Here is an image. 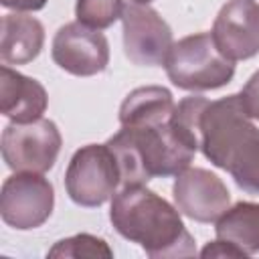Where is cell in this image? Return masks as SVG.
I'll return each mask as SVG.
<instances>
[{"instance_id":"1","label":"cell","mask_w":259,"mask_h":259,"mask_svg":"<svg viewBox=\"0 0 259 259\" xmlns=\"http://www.w3.org/2000/svg\"><path fill=\"white\" fill-rule=\"evenodd\" d=\"M182 212L144 184L123 186L111 196L109 221L127 241L138 243L152 259L190 257L196 253Z\"/></svg>"},{"instance_id":"2","label":"cell","mask_w":259,"mask_h":259,"mask_svg":"<svg viewBox=\"0 0 259 259\" xmlns=\"http://www.w3.org/2000/svg\"><path fill=\"white\" fill-rule=\"evenodd\" d=\"M200 150L247 194H259V130L239 93L208 101L200 115Z\"/></svg>"},{"instance_id":"3","label":"cell","mask_w":259,"mask_h":259,"mask_svg":"<svg viewBox=\"0 0 259 259\" xmlns=\"http://www.w3.org/2000/svg\"><path fill=\"white\" fill-rule=\"evenodd\" d=\"M121 176V184H146L152 178L178 176L196 154L168 123L154 127H125L107 142Z\"/></svg>"},{"instance_id":"4","label":"cell","mask_w":259,"mask_h":259,"mask_svg":"<svg viewBox=\"0 0 259 259\" xmlns=\"http://www.w3.org/2000/svg\"><path fill=\"white\" fill-rule=\"evenodd\" d=\"M164 67L172 85L194 93L225 87L235 75V61L217 49L210 32H196L174 42Z\"/></svg>"},{"instance_id":"5","label":"cell","mask_w":259,"mask_h":259,"mask_svg":"<svg viewBox=\"0 0 259 259\" xmlns=\"http://www.w3.org/2000/svg\"><path fill=\"white\" fill-rule=\"evenodd\" d=\"M121 184L117 160L107 144H87L79 148L65 170V190L69 198L85 208L105 204Z\"/></svg>"},{"instance_id":"6","label":"cell","mask_w":259,"mask_h":259,"mask_svg":"<svg viewBox=\"0 0 259 259\" xmlns=\"http://www.w3.org/2000/svg\"><path fill=\"white\" fill-rule=\"evenodd\" d=\"M61 132L51 119L8 123L2 132V158L14 172H49L61 152Z\"/></svg>"},{"instance_id":"7","label":"cell","mask_w":259,"mask_h":259,"mask_svg":"<svg viewBox=\"0 0 259 259\" xmlns=\"http://www.w3.org/2000/svg\"><path fill=\"white\" fill-rule=\"evenodd\" d=\"M55 208V188L38 172H16L0 190V217L16 231L42 227Z\"/></svg>"},{"instance_id":"8","label":"cell","mask_w":259,"mask_h":259,"mask_svg":"<svg viewBox=\"0 0 259 259\" xmlns=\"http://www.w3.org/2000/svg\"><path fill=\"white\" fill-rule=\"evenodd\" d=\"M121 22L123 53L134 65L160 67L166 63L174 45L172 28L150 4H125Z\"/></svg>"},{"instance_id":"9","label":"cell","mask_w":259,"mask_h":259,"mask_svg":"<svg viewBox=\"0 0 259 259\" xmlns=\"http://www.w3.org/2000/svg\"><path fill=\"white\" fill-rule=\"evenodd\" d=\"M51 57L57 67L75 77H93L107 69L109 42L95 28L81 22H67L53 36Z\"/></svg>"},{"instance_id":"10","label":"cell","mask_w":259,"mask_h":259,"mask_svg":"<svg viewBox=\"0 0 259 259\" xmlns=\"http://www.w3.org/2000/svg\"><path fill=\"white\" fill-rule=\"evenodd\" d=\"M172 194L176 208L196 223H214L231 204L227 184L206 168L182 170L172 184Z\"/></svg>"},{"instance_id":"11","label":"cell","mask_w":259,"mask_h":259,"mask_svg":"<svg viewBox=\"0 0 259 259\" xmlns=\"http://www.w3.org/2000/svg\"><path fill=\"white\" fill-rule=\"evenodd\" d=\"M210 34L227 59H253L259 55V4L253 0H229L219 10Z\"/></svg>"},{"instance_id":"12","label":"cell","mask_w":259,"mask_h":259,"mask_svg":"<svg viewBox=\"0 0 259 259\" xmlns=\"http://www.w3.org/2000/svg\"><path fill=\"white\" fill-rule=\"evenodd\" d=\"M49 105V95L45 87L16 69L2 65L0 69V111L4 117L26 123L40 119Z\"/></svg>"},{"instance_id":"13","label":"cell","mask_w":259,"mask_h":259,"mask_svg":"<svg viewBox=\"0 0 259 259\" xmlns=\"http://www.w3.org/2000/svg\"><path fill=\"white\" fill-rule=\"evenodd\" d=\"M0 59L4 65L34 61L45 45V26L28 14H6L0 24Z\"/></svg>"},{"instance_id":"14","label":"cell","mask_w":259,"mask_h":259,"mask_svg":"<svg viewBox=\"0 0 259 259\" xmlns=\"http://www.w3.org/2000/svg\"><path fill=\"white\" fill-rule=\"evenodd\" d=\"M174 97L162 85H146L127 93L119 105V123L125 127H154L168 123L174 113Z\"/></svg>"},{"instance_id":"15","label":"cell","mask_w":259,"mask_h":259,"mask_svg":"<svg viewBox=\"0 0 259 259\" xmlns=\"http://www.w3.org/2000/svg\"><path fill=\"white\" fill-rule=\"evenodd\" d=\"M217 239L233 243L245 257L259 253V202L241 200L229 206L214 227Z\"/></svg>"},{"instance_id":"16","label":"cell","mask_w":259,"mask_h":259,"mask_svg":"<svg viewBox=\"0 0 259 259\" xmlns=\"http://www.w3.org/2000/svg\"><path fill=\"white\" fill-rule=\"evenodd\" d=\"M49 257H53V259H57V257H73V259H79V257L99 259V257H103V259H111L113 251L105 239L89 235V233H79V235L57 241L49 249Z\"/></svg>"},{"instance_id":"17","label":"cell","mask_w":259,"mask_h":259,"mask_svg":"<svg viewBox=\"0 0 259 259\" xmlns=\"http://www.w3.org/2000/svg\"><path fill=\"white\" fill-rule=\"evenodd\" d=\"M123 8V0H77L75 16L77 22L95 30H103L121 18Z\"/></svg>"},{"instance_id":"18","label":"cell","mask_w":259,"mask_h":259,"mask_svg":"<svg viewBox=\"0 0 259 259\" xmlns=\"http://www.w3.org/2000/svg\"><path fill=\"white\" fill-rule=\"evenodd\" d=\"M241 105L251 119H259V71H255L239 93Z\"/></svg>"},{"instance_id":"19","label":"cell","mask_w":259,"mask_h":259,"mask_svg":"<svg viewBox=\"0 0 259 259\" xmlns=\"http://www.w3.org/2000/svg\"><path fill=\"white\" fill-rule=\"evenodd\" d=\"M200 255L202 257H245L243 251H239L233 243L223 241V239H217V241H210L208 245H204Z\"/></svg>"},{"instance_id":"20","label":"cell","mask_w":259,"mask_h":259,"mask_svg":"<svg viewBox=\"0 0 259 259\" xmlns=\"http://www.w3.org/2000/svg\"><path fill=\"white\" fill-rule=\"evenodd\" d=\"M49 0H0L4 8L16 10V12H36L47 6Z\"/></svg>"},{"instance_id":"21","label":"cell","mask_w":259,"mask_h":259,"mask_svg":"<svg viewBox=\"0 0 259 259\" xmlns=\"http://www.w3.org/2000/svg\"><path fill=\"white\" fill-rule=\"evenodd\" d=\"M132 2H136V4H146V0H132Z\"/></svg>"},{"instance_id":"22","label":"cell","mask_w":259,"mask_h":259,"mask_svg":"<svg viewBox=\"0 0 259 259\" xmlns=\"http://www.w3.org/2000/svg\"><path fill=\"white\" fill-rule=\"evenodd\" d=\"M150 2H154V0H148V4H150Z\"/></svg>"}]
</instances>
